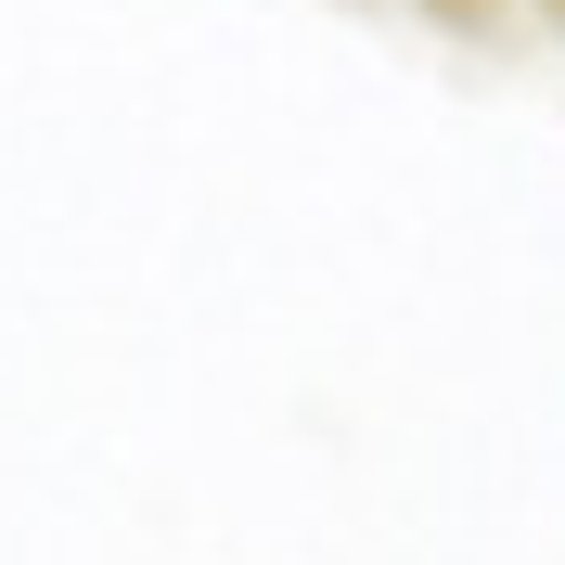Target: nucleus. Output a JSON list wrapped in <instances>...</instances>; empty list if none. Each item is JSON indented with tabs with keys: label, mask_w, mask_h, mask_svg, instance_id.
Returning <instances> with one entry per match:
<instances>
[{
	"label": "nucleus",
	"mask_w": 565,
	"mask_h": 565,
	"mask_svg": "<svg viewBox=\"0 0 565 565\" xmlns=\"http://www.w3.org/2000/svg\"><path fill=\"white\" fill-rule=\"evenodd\" d=\"M398 13H424V26H450V39H514L527 26V0H398Z\"/></svg>",
	"instance_id": "nucleus-1"
},
{
	"label": "nucleus",
	"mask_w": 565,
	"mask_h": 565,
	"mask_svg": "<svg viewBox=\"0 0 565 565\" xmlns=\"http://www.w3.org/2000/svg\"><path fill=\"white\" fill-rule=\"evenodd\" d=\"M527 26H553V39H565V0H527Z\"/></svg>",
	"instance_id": "nucleus-2"
}]
</instances>
